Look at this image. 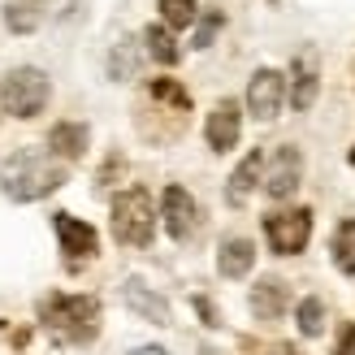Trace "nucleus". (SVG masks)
I'll list each match as a JSON object with an SVG mask.
<instances>
[{
	"instance_id": "obj_12",
	"label": "nucleus",
	"mask_w": 355,
	"mask_h": 355,
	"mask_svg": "<svg viewBox=\"0 0 355 355\" xmlns=\"http://www.w3.org/2000/svg\"><path fill=\"white\" fill-rule=\"evenodd\" d=\"M291 74H295L291 104L304 113V109H312V104H316V92H321V78H316V52H299L295 65H291Z\"/></svg>"
},
{
	"instance_id": "obj_20",
	"label": "nucleus",
	"mask_w": 355,
	"mask_h": 355,
	"mask_svg": "<svg viewBox=\"0 0 355 355\" xmlns=\"http://www.w3.org/2000/svg\"><path fill=\"white\" fill-rule=\"evenodd\" d=\"M152 100H161V104H169L173 113H187L191 109V96H187V87L182 83H173V78H152Z\"/></svg>"
},
{
	"instance_id": "obj_9",
	"label": "nucleus",
	"mask_w": 355,
	"mask_h": 355,
	"mask_svg": "<svg viewBox=\"0 0 355 355\" xmlns=\"http://www.w3.org/2000/svg\"><path fill=\"white\" fill-rule=\"evenodd\" d=\"M161 217H165V230L169 239L187 243L195 230H200V204L191 200V191L182 187H165V200H161Z\"/></svg>"
},
{
	"instance_id": "obj_21",
	"label": "nucleus",
	"mask_w": 355,
	"mask_h": 355,
	"mask_svg": "<svg viewBox=\"0 0 355 355\" xmlns=\"http://www.w3.org/2000/svg\"><path fill=\"white\" fill-rule=\"evenodd\" d=\"M156 5H161L165 26H173V31L195 26V17H200V9H195V0H156Z\"/></svg>"
},
{
	"instance_id": "obj_3",
	"label": "nucleus",
	"mask_w": 355,
	"mask_h": 355,
	"mask_svg": "<svg viewBox=\"0 0 355 355\" xmlns=\"http://www.w3.org/2000/svg\"><path fill=\"white\" fill-rule=\"evenodd\" d=\"M48 96H52V83H48L44 69H35V65H17L0 78V104H5L9 117H22V121L40 117Z\"/></svg>"
},
{
	"instance_id": "obj_11",
	"label": "nucleus",
	"mask_w": 355,
	"mask_h": 355,
	"mask_svg": "<svg viewBox=\"0 0 355 355\" xmlns=\"http://www.w3.org/2000/svg\"><path fill=\"white\" fill-rule=\"evenodd\" d=\"M121 299H126V308L139 312L144 321H152V325H169V304H165V299L156 295L152 286H144L139 277H130L126 286H121Z\"/></svg>"
},
{
	"instance_id": "obj_15",
	"label": "nucleus",
	"mask_w": 355,
	"mask_h": 355,
	"mask_svg": "<svg viewBox=\"0 0 355 355\" xmlns=\"http://www.w3.org/2000/svg\"><path fill=\"white\" fill-rule=\"evenodd\" d=\"M252 312L260 321H277L282 312H286V282L282 277H264L252 286Z\"/></svg>"
},
{
	"instance_id": "obj_23",
	"label": "nucleus",
	"mask_w": 355,
	"mask_h": 355,
	"mask_svg": "<svg viewBox=\"0 0 355 355\" xmlns=\"http://www.w3.org/2000/svg\"><path fill=\"white\" fill-rule=\"evenodd\" d=\"M295 316H299V329H304L308 338H316V334L325 329V308H321V299H304Z\"/></svg>"
},
{
	"instance_id": "obj_16",
	"label": "nucleus",
	"mask_w": 355,
	"mask_h": 355,
	"mask_svg": "<svg viewBox=\"0 0 355 355\" xmlns=\"http://www.w3.org/2000/svg\"><path fill=\"white\" fill-rule=\"evenodd\" d=\"M256 264V247L247 239H225L221 252H217V273L221 277H247Z\"/></svg>"
},
{
	"instance_id": "obj_17",
	"label": "nucleus",
	"mask_w": 355,
	"mask_h": 355,
	"mask_svg": "<svg viewBox=\"0 0 355 355\" xmlns=\"http://www.w3.org/2000/svg\"><path fill=\"white\" fill-rule=\"evenodd\" d=\"M44 17V0H13V5L5 9V26L13 35H31L35 26H40Z\"/></svg>"
},
{
	"instance_id": "obj_19",
	"label": "nucleus",
	"mask_w": 355,
	"mask_h": 355,
	"mask_svg": "<svg viewBox=\"0 0 355 355\" xmlns=\"http://www.w3.org/2000/svg\"><path fill=\"white\" fill-rule=\"evenodd\" d=\"M144 48H148V57L161 61V65H178V57H182V48L173 44V35L165 26H148L144 31Z\"/></svg>"
},
{
	"instance_id": "obj_27",
	"label": "nucleus",
	"mask_w": 355,
	"mask_h": 355,
	"mask_svg": "<svg viewBox=\"0 0 355 355\" xmlns=\"http://www.w3.org/2000/svg\"><path fill=\"white\" fill-rule=\"evenodd\" d=\"M135 355H169V351H161V347H139Z\"/></svg>"
},
{
	"instance_id": "obj_28",
	"label": "nucleus",
	"mask_w": 355,
	"mask_h": 355,
	"mask_svg": "<svg viewBox=\"0 0 355 355\" xmlns=\"http://www.w3.org/2000/svg\"><path fill=\"white\" fill-rule=\"evenodd\" d=\"M264 355H295V351H291V347H269Z\"/></svg>"
},
{
	"instance_id": "obj_5",
	"label": "nucleus",
	"mask_w": 355,
	"mask_h": 355,
	"mask_svg": "<svg viewBox=\"0 0 355 355\" xmlns=\"http://www.w3.org/2000/svg\"><path fill=\"white\" fill-rule=\"evenodd\" d=\"M264 239L277 256H299L312 239V212L308 208H282L264 217Z\"/></svg>"
},
{
	"instance_id": "obj_26",
	"label": "nucleus",
	"mask_w": 355,
	"mask_h": 355,
	"mask_svg": "<svg viewBox=\"0 0 355 355\" xmlns=\"http://www.w3.org/2000/svg\"><path fill=\"white\" fill-rule=\"evenodd\" d=\"M195 308H200L204 325H221V321H217V312H212V304H208V299H195Z\"/></svg>"
},
{
	"instance_id": "obj_7",
	"label": "nucleus",
	"mask_w": 355,
	"mask_h": 355,
	"mask_svg": "<svg viewBox=\"0 0 355 355\" xmlns=\"http://www.w3.org/2000/svg\"><path fill=\"white\" fill-rule=\"evenodd\" d=\"M299 182H304V156H299L291 144H282L273 152L269 169H264V195H269V200H291L299 191Z\"/></svg>"
},
{
	"instance_id": "obj_14",
	"label": "nucleus",
	"mask_w": 355,
	"mask_h": 355,
	"mask_svg": "<svg viewBox=\"0 0 355 355\" xmlns=\"http://www.w3.org/2000/svg\"><path fill=\"white\" fill-rule=\"evenodd\" d=\"M48 152L61 156V161H78L87 152V126L83 121H57V126L48 130Z\"/></svg>"
},
{
	"instance_id": "obj_4",
	"label": "nucleus",
	"mask_w": 355,
	"mask_h": 355,
	"mask_svg": "<svg viewBox=\"0 0 355 355\" xmlns=\"http://www.w3.org/2000/svg\"><path fill=\"white\" fill-rule=\"evenodd\" d=\"M156 234V208L144 187H130L113 200V239L126 247H148Z\"/></svg>"
},
{
	"instance_id": "obj_18",
	"label": "nucleus",
	"mask_w": 355,
	"mask_h": 355,
	"mask_svg": "<svg viewBox=\"0 0 355 355\" xmlns=\"http://www.w3.org/2000/svg\"><path fill=\"white\" fill-rule=\"evenodd\" d=\"M329 252H334V264H338L347 277H355V217H347L338 230H334Z\"/></svg>"
},
{
	"instance_id": "obj_22",
	"label": "nucleus",
	"mask_w": 355,
	"mask_h": 355,
	"mask_svg": "<svg viewBox=\"0 0 355 355\" xmlns=\"http://www.w3.org/2000/svg\"><path fill=\"white\" fill-rule=\"evenodd\" d=\"M135 65H139L135 44H130V40H121V44L113 48V57H109V74H113V78H130V74H135Z\"/></svg>"
},
{
	"instance_id": "obj_6",
	"label": "nucleus",
	"mask_w": 355,
	"mask_h": 355,
	"mask_svg": "<svg viewBox=\"0 0 355 355\" xmlns=\"http://www.w3.org/2000/svg\"><path fill=\"white\" fill-rule=\"evenodd\" d=\"M282 100H286V78L277 69H256L252 83H247V109H252L256 121H273L282 113Z\"/></svg>"
},
{
	"instance_id": "obj_25",
	"label": "nucleus",
	"mask_w": 355,
	"mask_h": 355,
	"mask_svg": "<svg viewBox=\"0 0 355 355\" xmlns=\"http://www.w3.org/2000/svg\"><path fill=\"white\" fill-rule=\"evenodd\" d=\"M334 355H355V325H347V329H343L338 351H334Z\"/></svg>"
},
{
	"instance_id": "obj_10",
	"label": "nucleus",
	"mask_w": 355,
	"mask_h": 355,
	"mask_svg": "<svg viewBox=\"0 0 355 355\" xmlns=\"http://www.w3.org/2000/svg\"><path fill=\"white\" fill-rule=\"evenodd\" d=\"M239 135H243V109L234 100H217L212 104V113L204 121V139H208V148L212 152H230L239 144Z\"/></svg>"
},
{
	"instance_id": "obj_2",
	"label": "nucleus",
	"mask_w": 355,
	"mask_h": 355,
	"mask_svg": "<svg viewBox=\"0 0 355 355\" xmlns=\"http://www.w3.org/2000/svg\"><path fill=\"white\" fill-rule=\"evenodd\" d=\"M40 321L57 343H92L100 334V299L92 295H48Z\"/></svg>"
},
{
	"instance_id": "obj_24",
	"label": "nucleus",
	"mask_w": 355,
	"mask_h": 355,
	"mask_svg": "<svg viewBox=\"0 0 355 355\" xmlns=\"http://www.w3.org/2000/svg\"><path fill=\"white\" fill-rule=\"evenodd\" d=\"M221 26H225V13H221V9H208V13H204V22L195 26V48H208V44H212V35H217Z\"/></svg>"
},
{
	"instance_id": "obj_1",
	"label": "nucleus",
	"mask_w": 355,
	"mask_h": 355,
	"mask_svg": "<svg viewBox=\"0 0 355 355\" xmlns=\"http://www.w3.org/2000/svg\"><path fill=\"white\" fill-rule=\"evenodd\" d=\"M61 182H65V165L52 152H40V148H22L0 165V191L17 204L44 200V195H52Z\"/></svg>"
},
{
	"instance_id": "obj_13",
	"label": "nucleus",
	"mask_w": 355,
	"mask_h": 355,
	"mask_svg": "<svg viewBox=\"0 0 355 355\" xmlns=\"http://www.w3.org/2000/svg\"><path fill=\"white\" fill-rule=\"evenodd\" d=\"M260 173H264V152L256 148V152H247V156H243V165H239L234 173H230V182H225V200H230V204H247V195L256 191Z\"/></svg>"
},
{
	"instance_id": "obj_8",
	"label": "nucleus",
	"mask_w": 355,
	"mask_h": 355,
	"mask_svg": "<svg viewBox=\"0 0 355 355\" xmlns=\"http://www.w3.org/2000/svg\"><path fill=\"white\" fill-rule=\"evenodd\" d=\"M52 230H57L61 252H65L69 264H78V260H96V252H100V234H96V230L87 225V221L69 217V212H57V217H52Z\"/></svg>"
}]
</instances>
